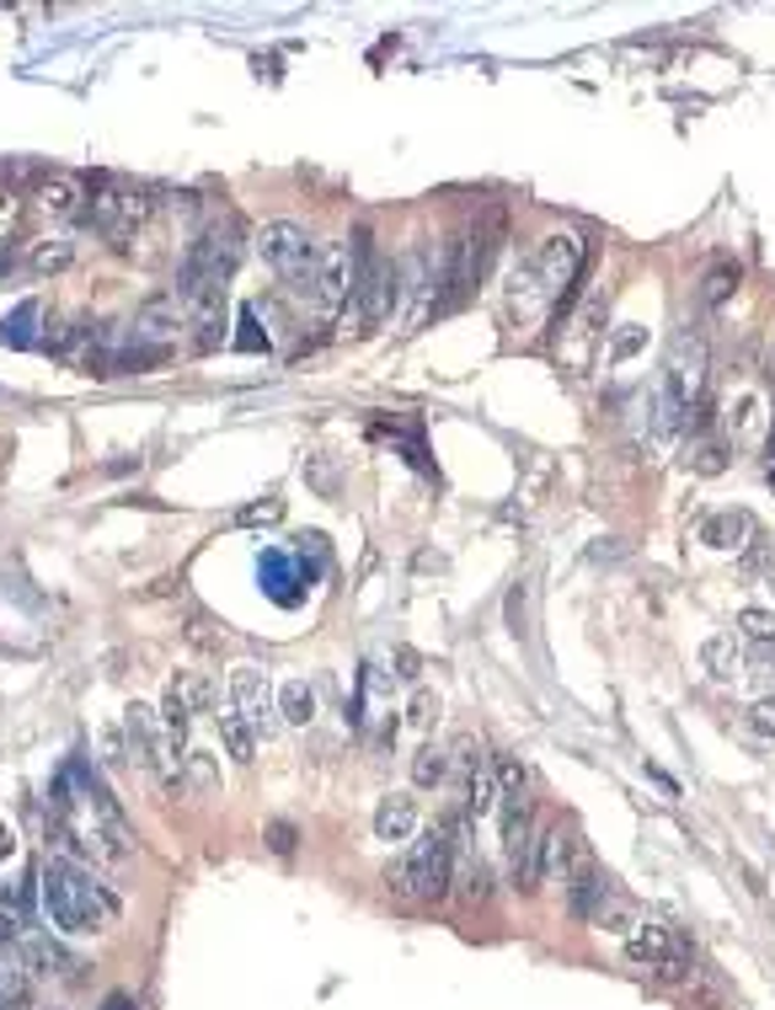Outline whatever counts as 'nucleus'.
Here are the masks:
<instances>
[{
	"instance_id": "9b49d317",
	"label": "nucleus",
	"mask_w": 775,
	"mask_h": 1010,
	"mask_svg": "<svg viewBox=\"0 0 775 1010\" xmlns=\"http://www.w3.org/2000/svg\"><path fill=\"white\" fill-rule=\"evenodd\" d=\"M123 732H128V754H134L139 765H161V722H156L150 706H128Z\"/></svg>"
},
{
	"instance_id": "1a4fd4ad",
	"label": "nucleus",
	"mask_w": 775,
	"mask_h": 1010,
	"mask_svg": "<svg viewBox=\"0 0 775 1010\" xmlns=\"http://www.w3.org/2000/svg\"><path fill=\"white\" fill-rule=\"evenodd\" d=\"M562 883H568V914L572 920H605V909L615 904V888L599 866H577V872H568Z\"/></svg>"
},
{
	"instance_id": "c85d7f7f",
	"label": "nucleus",
	"mask_w": 775,
	"mask_h": 1010,
	"mask_svg": "<svg viewBox=\"0 0 775 1010\" xmlns=\"http://www.w3.org/2000/svg\"><path fill=\"white\" fill-rule=\"evenodd\" d=\"M728 460H722V445H700L695 449V471H706V476H717Z\"/></svg>"
},
{
	"instance_id": "4468645a",
	"label": "nucleus",
	"mask_w": 775,
	"mask_h": 1010,
	"mask_svg": "<svg viewBox=\"0 0 775 1010\" xmlns=\"http://www.w3.org/2000/svg\"><path fill=\"white\" fill-rule=\"evenodd\" d=\"M700 663H706L711 680H738V674H743V642H738V631L706 637V642H700Z\"/></svg>"
},
{
	"instance_id": "7c9ffc66",
	"label": "nucleus",
	"mask_w": 775,
	"mask_h": 1010,
	"mask_svg": "<svg viewBox=\"0 0 775 1010\" xmlns=\"http://www.w3.org/2000/svg\"><path fill=\"white\" fill-rule=\"evenodd\" d=\"M268 840H273L279 855H289V850H294V829H289V823H273V829H268Z\"/></svg>"
},
{
	"instance_id": "6ab92c4d",
	"label": "nucleus",
	"mask_w": 775,
	"mask_h": 1010,
	"mask_svg": "<svg viewBox=\"0 0 775 1010\" xmlns=\"http://www.w3.org/2000/svg\"><path fill=\"white\" fill-rule=\"evenodd\" d=\"M492 781H497V797H503V803H508V797H530V770L519 765V754H497Z\"/></svg>"
},
{
	"instance_id": "cd10ccee",
	"label": "nucleus",
	"mask_w": 775,
	"mask_h": 1010,
	"mask_svg": "<svg viewBox=\"0 0 775 1010\" xmlns=\"http://www.w3.org/2000/svg\"><path fill=\"white\" fill-rule=\"evenodd\" d=\"M637 348H642V326H626V332H620V337H615L610 359H615V364H620V359H631V354H637Z\"/></svg>"
},
{
	"instance_id": "bb28decb",
	"label": "nucleus",
	"mask_w": 775,
	"mask_h": 1010,
	"mask_svg": "<svg viewBox=\"0 0 775 1010\" xmlns=\"http://www.w3.org/2000/svg\"><path fill=\"white\" fill-rule=\"evenodd\" d=\"M273 519H284V503H279V497H268V503H251V508H242V525H273Z\"/></svg>"
},
{
	"instance_id": "4be33fe9",
	"label": "nucleus",
	"mask_w": 775,
	"mask_h": 1010,
	"mask_svg": "<svg viewBox=\"0 0 775 1010\" xmlns=\"http://www.w3.org/2000/svg\"><path fill=\"white\" fill-rule=\"evenodd\" d=\"M65 262H70V242H43L38 251L27 257V268H33L38 279H43V273H59Z\"/></svg>"
},
{
	"instance_id": "2eb2a0df",
	"label": "nucleus",
	"mask_w": 775,
	"mask_h": 1010,
	"mask_svg": "<svg viewBox=\"0 0 775 1010\" xmlns=\"http://www.w3.org/2000/svg\"><path fill=\"white\" fill-rule=\"evenodd\" d=\"M257 577H262V588H268L279 605H294V599H300V588H294V562H289L284 551H262Z\"/></svg>"
},
{
	"instance_id": "ddd939ff",
	"label": "nucleus",
	"mask_w": 775,
	"mask_h": 1010,
	"mask_svg": "<svg viewBox=\"0 0 775 1010\" xmlns=\"http://www.w3.org/2000/svg\"><path fill=\"white\" fill-rule=\"evenodd\" d=\"M749 535H754V514H749V508L711 514V519L700 525V540H706V546H717V551H738V546H749Z\"/></svg>"
},
{
	"instance_id": "423d86ee",
	"label": "nucleus",
	"mask_w": 775,
	"mask_h": 1010,
	"mask_svg": "<svg viewBox=\"0 0 775 1010\" xmlns=\"http://www.w3.org/2000/svg\"><path fill=\"white\" fill-rule=\"evenodd\" d=\"M700 385H706V343L690 337V332H679L674 337V354H669V385H663V396L690 412L700 402Z\"/></svg>"
},
{
	"instance_id": "9d476101",
	"label": "nucleus",
	"mask_w": 775,
	"mask_h": 1010,
	"mask_svg": "<svg viewBox=\"0 0 775 1010\" xmlns=\"http://www.w3.org/2000/svg\"><path fill=\"white\" fill-rule=\"evenodd\" d=\"M412 834H417V803L402 797V792H391V797L374 808V840H385V845H407Z\"/></svg>"
},
{
	"instance_id": "0eeeda50",
	"label": "nucleus",
	"mask_w": 775,
	"mask_h": 1010,
	"mask_svg": "<svg viewBox=\"0 0 775 1010\" xmlns=\"http://www.w3.org/2000/svg\"><path fill=\"white\" fill-rule=\"evenodd\" d=\"M231 706L242 711L251 732L262 738V732L273 728V711H279V689L268 685V674L257 669V663H242V669H231Z\"/></svg>"
},
{
	"instance_id": "2f4dec72",
	"label": "nucleus",
	"mask_w": 775,
	"mask_h": 1010,
	"mask_svg": "<svg viewBox=\"0 0 775 1010\" xmlns=\"http://www.w3.org/2000/svg\"><path fill=\"white\" fill-rule=\"evenodd\" d=\"M102 1010H134V1006H128V995H108V1006Z\"/></svg>"
},
{
	"instance_id": "393cba45",
	"label": "nucleus",
	"mask_w": 775,
	"mask_h": 1010,
	"mask_svg": "<svg viewBox=\"0 0 775 1010\" xmlns=\"http://www.w3.org/2000/svg\"><path fill=\"white\" fill-rule=\"evenodd\" d=\"M188 786H193V792H209V786H214V760H209L204 749L188 754Z\"/></svg>"
},
{
	"instance_id": "c756f323",
	"label": "nucleus",
	"mask_w": 775,
	"mask_h": 1010,
	"mask_svg": "<svg viewBox=\"0 0 775 1010\" xmlns=\"http://www.w3.org/2000/svg\"><path fill=\"white\" fill-rule=\"evenodd\" d=\"M434 711H439V700H434V695H417V700H412V728H428Z\"/></svg>"
},
{
	"instance_id": "6e6552de",
	"label": "nucleus",
	"mask_w": 775,
	"mask_h": 1010,
	"mask_svg": "<svg viewBox=\"0 0 775 1010\" xmlns=\"http://www.w3.org/2000/svg\"><path fill=\"white\" fill-rule=\"evenodd\" d=\"M626 957H631V963H642V968H653L658 978H669V984L690 973V957L679 952V941H674L663 925L631 930V935H626Z\"/></svg>"
},
{
	"instance_id": "20e7f679",
	"label": "nucleus",
	"mask_w": 775,
	"mask_h": 1010,
	"mask_svg": "<svg viewBox=\"0 0 775 1010\" xmlns=\"http://www.w3.org/2000/svg\"><path fill=\"white\" fill-rule=\"evenodd\" d=\"M257 246H262L268 268H273L279 279H289V289H300V294H305V283H311V273H316V257H322V246L311 242V231H305V225H294V220H268V225H262V236H257Z\"/></svg>"
},
{
	"instance_id": "f3484780",
	"label": "nucleus",
	"mask_w": 775,
	"mask_h": 1010,
	"mask_svg": "<svg viewBox=\"0 0 775 1010\" xmlns=\"http://www.w3.org/2000/svg\"><path fill=\"white\" fill-rule=\"evenodd\" d=\"M38 316H43L38 300H22V305L5 316V326H0V343H5V348H33V343H38V332H33Z\"/></svg>"
},
{
	"instance_id": "39448f33",
	"label": "nucleus",
	"mask_w": 775,
	"mask_h": 1010,
	"mask_svg": "<svg viewBox=\"0 0 775 1010\" xmlns=\"http://www.w3.org/2000/svg\"><path fill=\"white\" fill-rule=\"evenodd\" d=\"M150 214V199L145 193H134V188H119V182H91V199H86V225L97 231V236H108V242H128L134 236V225Z\"/></svg>"
},
{
	"instance_id": "f257e3e1",
	"label": "nucleus",
	"mask_w": 775,
	"mask_h": 1010,
	"mask_svg": "<svg viewBox=\"0 0 775 1010\" xmlns=\"http://www.w3.org/2000/svg\"><path fill=\"white\" fill-rule=\"evenodd\" d=\"M38 893H43V914H48V925L59 935H102L108 925H119L123 914L119 893L108 888L91 866L65 861V855H54L43 866Z\"/></svg>"
},
{
	"instance_id": "b1692460",
	"label": "nucleus",
	"mask_w": 775,
	"mask_h": 1010,
	"mask_svg": "<svg viewBox=\"0 0 775 1010\" xmlns=\"http://www.w3.org/2000/svg\"><path fill=\"white\" fill-rule=\"evenodd\" d=\"M242 332H236V348H242V354H262V348H268V332H257V311H242Z\"/></svg>"
},
{
	"instance_id": "f03ea898",
	"label": "nucleus",
	"mask_w": 775,
	"mask_h": 1010,
	"mask_svg": "<svg viewBox=\"0 0 775 1010\" xmlns=\"http://www.w3.org/2000/svg\"><path fill=\"white\" fill-rule=\"evenodd\" d=\"M583 262H588V251H583V236H572V231H557V236H546V242L535 246L530 268H525V279L514 289V305H519V316H530L535 305H568L572 294H577V279H583Z\"/></svg>"
},
{
	"instance_id": "473e14b6",
	"label": "nucleus",
	"mask_w": 775,
	"mask_h": 1010,
	"mask_svg": "<svg viewBox=\"0 0 775 1010\" xmlns=\"http://www.w3.org/2000/svg\"><path fill=\"white\" fill-rule=\"evenodd\" d=\"M771 588H775V572H771Z\"/></svg>"
},
{
	"instance_id": "5701e85b",
	"label": "nucleus",
	"mask_w": 775,
	"mask_h": 1010,
	"mask_svg": "<svg viewBox=\"0 0 775 1010\" xmlns=\"http://www.w3.org/2000/svg\"><path fill=\"white\" fill-rule=\"evenodd\" d=\"M738 631H743L749 642H775V615L771 609H743V615H738Z\"/></svg>"
},
{
	"instance_id": "a211bd4d",
	"label": "nucleus",
	"mask_w": 775,
	"mask_h": 1010,
	"mask_svg": "<svg viewBox=\"0 0 775 1010\" xmlns=\"http://www.w3.org/2000/svg\"><path fill=\"white\" fill-rule=\"evenodd\" d=\"M220 738H225V749H231V760L236 765H251V754H257V732L246 722L242 711H225L220 717Z\"/></svg>"
},
{
	"instance_id": "aec40b11",
	"label": "nucleus",
	"mask_w": 775,
	"mask_h": 1010,
	"mask_svg": "<svg viewBox=\"0 0 775 1010\" xmlns=\"http://www.w3.org/2000/svg\"><path fill=\"white\" fill-rule=\"evenodd\" d=\"M733 289H738V268L733 262H717V268L700 279V305H711V311H717V305H728V300H733Z\"/></svg>"
},
{
	"instance_id": "dca6fc26",
	"label": "nucleus",
	"mask_w": 775,
	"mask_h": 1010,
	"mask_svg": "<svg viewBox=\"0 0 775 1010\" xmlns=\"http://www.w3.org/2000/svg\"><path fill=\"white\" fill-rule=\"evenodd\" d=\"M279 717H284L289 728H305L316 717V689L305 685V680H284L279 685Z\"/></svg>"
},
{
	"instance_id": "7ed1b4c3",
	"label": "nucleus",
	"mask_w": 775,
	"mask_h": 1010,
	"mask_svg": "<svg viewBox=\"0 0 775 1010\" xmlns=\"http://www.w3.org/2000/svg\"><path fill=\"white\" fill-rule=\"evenodd\" d=\"M385 883L402 898H417V904L445 898L454 888V834L449 829H428L423 840H412L407 855L385 872Z\"/></svg>"
},
{
	"instance_id": "412c9836",
	"label": "nucleus",
	"mask_w": 775,
	"mask_h": 1010,
	"mask_svg": "<svg viewBox=\"0 0 775 1010\" xmlns=\"http://www.w3.org/2000/svg\"><path fill=\"white\" fill-rule=\"evenodd\" d=\"M445 775H449V760L434 749V743H423L417 760H412V781H417V786H439Z\"/></svg>"
},
{
	"instance_id": "f8f14e48",
	"label": "nucleus",
	"mask_w": 775,
	"mask_h": 1010,
	"mask_svg": "<svg viewBox=\"0 0 775 1010\" xmlns=\"http://www.w3.org/2000/svg\"><path fill=\"white\" fill-rule=\"evenodd\" d=\"M86 199H91V188H86L81 177H70V171H48V182L38 188V203L54 214V220L86 214Z\"/></svg>"
},
{
	"instance_id": "a878e982",
	"label": "nucleus",
	"mask_w": 775,
	"mask_h": 1010,
	"mask_svg": "<svg viewBox=\"0 0 775 1010\" xmlns=\"http://www.w3.org/2000/svg\"><path fill=\"white\" fill-rule=\"evenodd\" d=\"M749 728L760 732V738H775V695L754 700V711H749Z\"/></svg>"
}]
</instances>
